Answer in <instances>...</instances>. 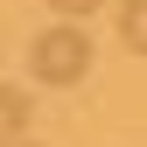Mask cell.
Masks as SVG:
<instances>
[{"label":"cell","instance_id":"1","mask_svg":"<svg viewBox=\"0 0 147 147\" xmlns=\"http://www.w3.org/2000/svg\"><path fill=\"white\" fill-rule=\"evenodd\" d=\"M28 70H35V84H77L84 70H91V35L77 21H56V28H42L28 42Z\"/></svg>","mask_w":147,"mask_h":147},{"label":"cell","instance_id":"2","mask_svg":"<svg viewBox=\"0 0 147 147\" xmlns=\"http://www.w3.org/2000/svg\"><path fill=\"white\" fill-rule=\"evenodd\" d=\"M28 126H35V112H28V91H14V84H0V147H14V140H28Z\"/></svg>","mask_w":147,"mask_h":147},{"label":"cell","instance_id":"3","mask_svg":"<svg viewBox=\"0 0 147 147\" xmlns=\"http://www.w3.org/2000/svg\"><path fill=\"white\" fill-rule=\"evenodd\" d=\"M119 35H126V49L147 56V0H119Z\"/></svg>","mask_w":147,"mask_h":147},{"label":"cell","instance_id":"4","mask_svg":"<svg viewBox=\"0 0 147 147\" xmlns=\"http://www.w3.org/2000/svg\"><path fill=\"white\" fill-rule=\"evenodd\" d=\"M49 7H56V14H63V21H77V14H98V7H105V0H49Z\"/></svg>","mask_w":147,"mask_h":147},{"label":"cell","instance_id":"5","mask_svg":"<svg viewBox=\"0 0 147 147\" xmlns=\"http://www.w3.org/2000/svg\"><path fill=\"white\" fill-rule=\"evenodd\" d=\"M14 147H35V140H14Z\"/></svg>","mask_w":147,"mask_h":147}]
</instances>
